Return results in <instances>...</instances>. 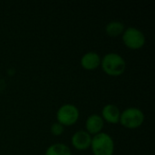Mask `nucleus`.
Segmentation results:
<instances>
[{
  "label": "nucleus",
  "instance_id": "1",
  "mask_svg": "<svg viewBox=\"0 0 155 155\" xmlns=\"http://www.w3.org/2000/svg\"><path fill=\"white\" fill-rule=\"evenodd\" d=\"M103 71L110 76H120L126 70L124 58L116 53H108L101 59Z\"/></svg>",
  "mask_w": 155,
  "mask_h": 155
},
{
  "label": "nucleus",
  "instance_id": "2",
  "mask_svg": "<svg viewBox=\"0 0 155 155\" xmlns=\"http://www.w3.org/2000/svg\"><path fill=\"white\" fill-rule=\"evenodd\" d=\"M90 148L94 155H113L114 153V142L111 135L102 132L92 137Z\"/></svg>",
  "mask_w": 155,
  "mask_h": 155
},
{
  "label": "nucleus",
  "instance_id": "3",
  "mask_svg": "<svg viewBox=\"0 0 155 155\" xmlns=\"http://www.w3.org/2000/svg\"><path fill=\"white\" fill-rule=\"evenodd\" d=\"M144 122V114L137 107H129L121 113L119 123L127 129H136Z\"/></svg>",
  "mask_w": 155,
  "mask_h": 155
},
{
  "label": "nucleus",
  "instance_id": "4",
  "mask_svg": "<svg viewBox=\"0 0 155 155\" xmlns=\"http://www.w3.org/2000/svg\"><path fill=\"white\" fill-rule=\"evenodd\" d=\"M122 39L126 47L132 50L141 49L145 45V35L138 28L127 27L122 35Z\"/></svg>",
  "mask_w": 155,
  "mask_h": 155
},
{
  "label": "nucleus",
  "instance_id": "5",
  "mask_svg": "<svg viewBox=\"0 0 155 155\" xmlns=\"http://www.w3.org/2000/svg\"><path fill=\"white\" fill-rule=\"evenodd\" d=\"M80 113L78 108L72 104H63L56 113L57 123L63 126H72L75 124L79 119Z\"/></svg>",
  "mask_w": 155,
  "mask_h": 155
},
{
  "label": "nucleus",
  "instance_id": "6",
  "mask_svg": "<svg viewBox=\"0 0 155 155\" xmlns=\"http://www.w3.org/2000/svg\"><path fill=\"white\" fill-rule=\"evenodd\" d=\"M92 142V135L86 131H77L74 133L71 139V143L74 148L78 151H85L90 148Z\"/></svg>",
  "mask_w": 155,
  "mask_h": 155
},
{
  "label": "nucleus",
  "instance_id": "7",
  "mask_svg": "<svg viewBox=\"0 0 155 155\" xmlns=\"http://www.w3.org/2000/svg\"><path fill=\"white\" fill-rule=\"evenodd\" d=\"M104 126V121L102 116L96 114H91L85 121V129L90 135H96L102 133Z\"/></svg>",
  "mask_w": 155,
  "mask_h": 155
},
{
  "label": "nucleus",
  "instance_id": "8",
  "mask_svg": "<svg viewBox=\"0 0 155 155\" xmlns=\"http://www.w3.org/2000/svg\"><path fill=\"white\" fill-rule=\"evenodd\" d=\"M101 59L102 57L97 53L87 52L81 57L80 64L85 70H95L101 65Z\"/></svg>",
  "mask_w": 155,
  "mask_h": 155
},
{
  "label": "nucleus",
  "instance_id": "9",
  "mask_svg": "<svg viewBox=\"0 0 155 155\" xmlns=\"http://www.w3.org/2000/svg\"><path fill=\"white\" fill-rule=\"evenodd\" d=\"M101 116L104 122L112 124H119L121 111L118 108V106H116L115 104H109L103 108Z\"/></svg>",
  "mask_w": 155,
  "mask_h": 155
},
{
  "label": "nucleus",
  "instance_id": "10",
  "mask_svg": "<svg viewBox=\"0 0 155 155\" xmlns=\"http://www.w3.org/2000/svg\"><path fill=\"white\" fill-rule=\"evenodd\" d=\"M125 30L124 25L120 21H111L105 26V33L111 37H117Z\"/></svg>",
  "mask_w": 155,
  "mask_h": 155
},
{
  "label": "nucleus",
  "instance_id": "11",
  "mask_svg": "<svg viewBox=\"0 0 155 155\" xmlns=\"http://www.w3.org/2000/svg\"><path fill=\"white\" fill-rule=\"evenodd\" d=\"M45 155H72V153L66 144L57 143L50 145L46 149Z\"/></svg>",
  "mask_w": 155,
  "mask_h": 155
},
{
  "label": "nucleus",
  "instance_id": "12",
  "mask_svg": "<svg viewBox=\"0 0 155 155\" xmlns=\"http://www.w3.org/2000/svg\"><path fill=\"white\" fill-rule=\"evenodd\" d=\"M50 132L54 136H59L61 134H64V126H63L62 124H60L59 123H54L51 127H50Z\"/></svg>",
  "mask_w": 155,
  "mask_h": 155
}]
</instances>
